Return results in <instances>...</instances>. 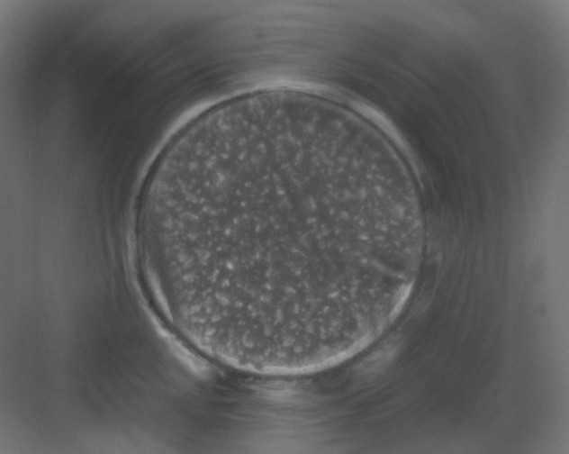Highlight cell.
Wrapping results in <instances>:
<instances>
[{"mask_svg": "<svg viewBox=\"0 0 569 454\" xmlns=\"http://www.w3.org/2000/svg\"><path fill=\"white\" fill-rule=\"evenodd\" d=\"M349 172L300 154L242 159L220 200L217 246L257 327L297 328L367 295L348 234Z\"/></svg>", "mask_w": 569, "mask_h": 454, "instance_id": "obj_1", "label": "cell"}]
</instances>
